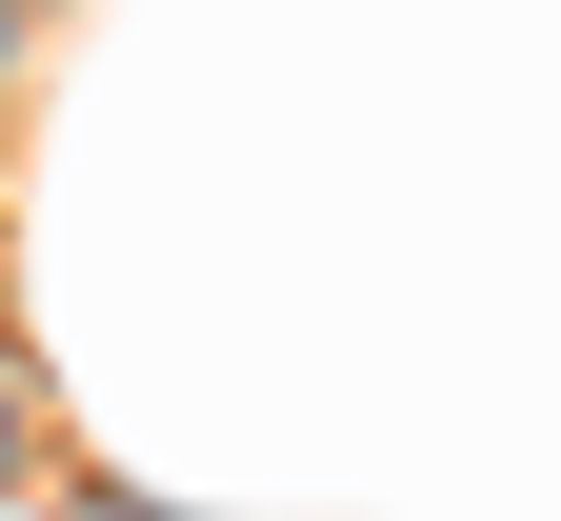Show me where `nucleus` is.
Listing matches in <instances>:
<instances>
[{"label":"nucleus","mask_w":561,"mask_h":521,"mask_svg":"<svg viewBox=\"0 0 561 521\" xmlns=\"http://www.w3.org/2000/svg\"><path fill=\"white\" fill-rule=\"evenodd\" d=\"M41 482V401H21V361H0V501Z\"/></svg>","instance_id":"nucleus-1"},{"label":"nucleus","mask_w":561,"mask_h":521,"mask_svg":"<svg viewBox=\"0 0 561 521\" xmlns=\"http://www.w3.org/2000/svg\"><path fill=\"white\" fill-rule=\"evenodd\" d=\"M21 21H41V0H0V101H21Z\"/></svg>","instance_id":"nucleus-2"},{"label":"nucleus","mask_w":561,"mask_h":521,"mask_svg":"<svg viewBox=\"0 0 561 521\" xmlns=\"http://www.w3.org/2000/svg\"><path fill=\"white\" fill-rule=\"evenodd\" d=\"M101 521H181V501H121V482H101Z\"/></svg>","instance_id":"nucleus-3"}]
</instances>
